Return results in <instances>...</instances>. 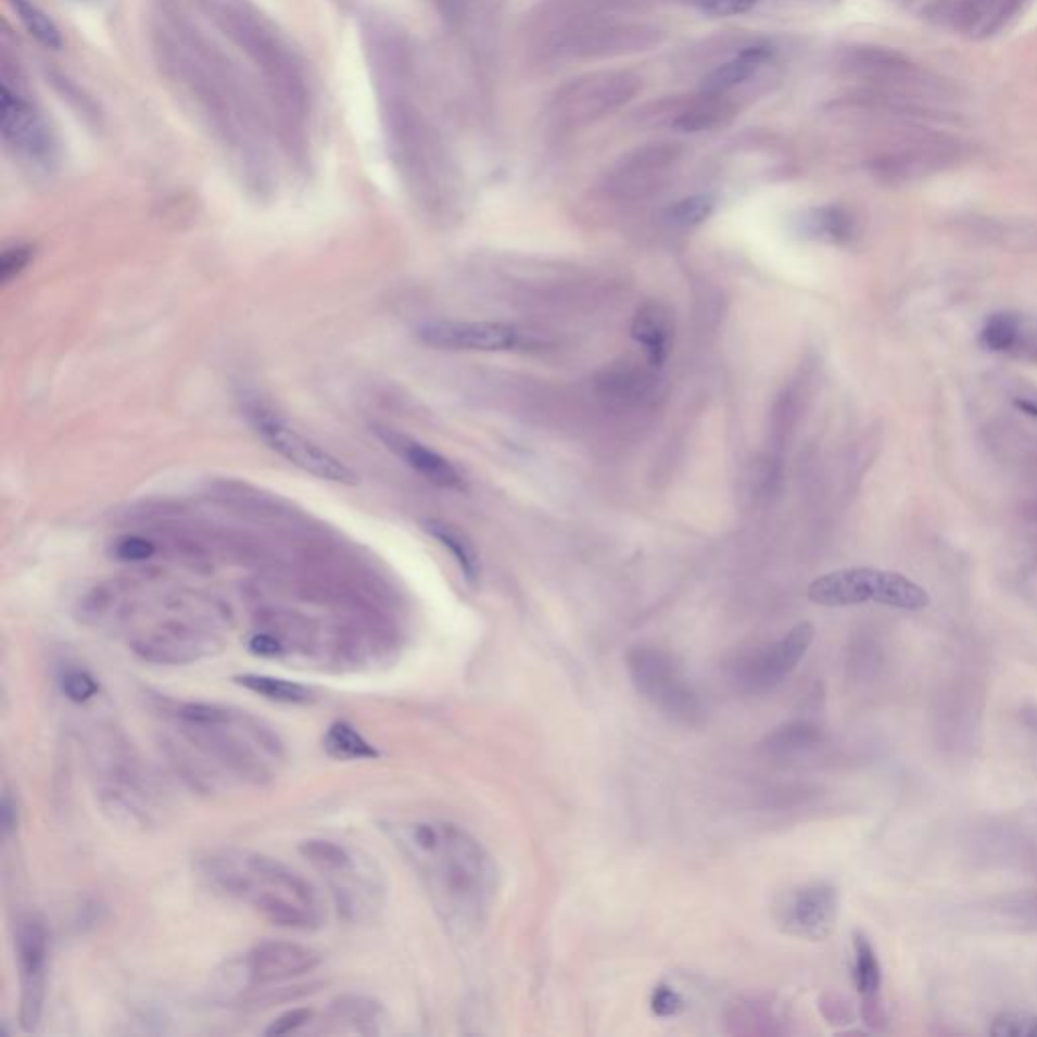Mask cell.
<instances>
[{
  "instance_id": "6da1fadb",
  "label": "cell",
  "mask_w": 1037,
  "mask_h": 1037,
  "mask_svg": "<svg viewBox=\"0 0 1037 1037\" xmlns=\"http://www.w3.org/2000/svg\"><path fill=\"white\" fill-rule=\"evenodd\" d=\"M383 829L452 933H479L496 896L495 861L481 842L448 821H402Z\"/></svg>"
},
{
  "instance_id": "7a4b0ae2",
  "label": "cell",
  "mask_w": 1037,
  "mask_h": 1037,
  "mask_svg": "<svg viewBox=\"0 0 1037 1037\" xmlns=\"http://www.w3.org/2000/svg\"><path fill=\"white\" fill-rule=\"evenodd\" d=\"M203 882L280 928L315 931L325 922L320 894L302 873L250 849H215L199 859Z\"/></svg>"
},
{
  "instance_id": "3957f363",
  "label": "cell",
  "mask_w": 1037,
  "mask_h": 1037,
  "mask_svg": "<svg viewBox=\"0 0 1037 1037\" xmlns=\"http://www.w3.org/2000/svg\"><path fill=\"white\" fill-rule=\"evenodd\" d=\"M165 713L195 753L243 781H268L284 760L278 734L248 711L187 701L173 704Z\"/></svg>"
},
{
  "instance_id": "277c9868",
  "label": "cell",
  "mask_w": 1037,
  "mask_h": 1037,
  "mask_svg": "<svg viewBox=\"0 0 1037 1037\" xmlns=\"http://www.w3.org/2000/svg\"><path fill=\"white\" fill-rule=\"evenodd\" d=\"M299 851L323 875L341 916L349 922L377 916L385 900V882L371 857L332 839H306Z\"/></svg>"
},
{
  "instance_id": "5b68a950",
  "label": "cell",
  "mask_w": 1037,
  "mask_h": 1037,
  "mask_svg": "<svg viewBox=\"0 0 1037 1037\" xmlns=\"http://www.w3.org/2000/svg\"><path fill=\"white\" fill-rule=\"evenodd\" d=\"M809 598L829 608L873 602L908 612L924 610L931 604L928 592L910 578L898 571L873 568H847L825 573L809 586Z\"/></svg>"
},
{
  "instance_id": "8992f818",
  "label": "cell",
  "mask_w": 1037,
  "mask_h": 1037,
  "mask_svg": "<svg viewBox=\"0 0 1037 1037\" xmlns=\"http://www.w3.org/2000/svg\"><path fill=\"white\" fill-rule=\"evenodd\" d=\"M320 952L284 940H264L250 948L243 957L227 962L219 971L217 989L226 997H240L243 992L256 991L268 985L313 973L320 964Z\"/></svg>"
},
{
  "instance_id": "52a82bcc",
  "label": "cell",
  "mask_w": 1037,
  "mask_h": 1037,
  "mask_svg": "<svg viewBox=\"0 0 1037 1037\" xmlns=\"http://www.w3.org/2000/svg\"><path fill=\"white\" fill-rule=\"evenodd\" d=\"M245 418L252 423L260 440L282 456L292 467L313 475L320 481L355 484L357 475L346 467L343 460L325 451L315 440L302 434L282 414L262 402H250L245 406Z\"/></svg>"
},
{
  "instance_id": "ba28073f",
  "label": "cell",
  "mask_w": 1037,
  "mask_h": 1037,
  "mask_svg": "<svg viewBox=\"0 0 1037 1037\" xmlns=\"http://www.w3.org/2000/svg\"><path fill=\"white\" fill-rule=\"evenodd\" d=\"M847 65L857 76L877 84L889 98H898L902 105H914L924 100H948L950 93V86L943 77L920 67L896 49L857 47Z\"/></svg>"
},
{
  "instance_id": "9c48e42d",
  "label": "cell",
  "mask_w": 1037,
  "mask_h": 1037,
  "mask_svg": "<svg viewBox=\"0 0 1037 1037\" xmlns=\"http://www.w3.org/2000/svg\"><path fill=\"white\" fill-rule=\"evenodd\" d=\"M636 692L676 722L693 723L701 716V704L676 662L661 648H632L627 657Z\"/></svg>"
},
{
  "instance_id": "30bf717a",
  "label": "cell",
  "mask_w": 1037,
  "mask_h": 1037,
  "mask_svg": "<svg viewBox=\"0 0 1037 1037\" xmlns=\"http://www.w3.org/2000/svg\"><path fill=\"white\" fill-rule=\"evenodd\" d=\"M16 961L21 978V1025L35 1032L43 1015L49 966V934L37 916L18 920L15 933Z\"/></svg>"
},
{
  "instance_id": "8fae6325",
  "label": "cell",
  "mask_w": 1037,
  "mask_h": 1037,
  "mask_svg": "<svg viewBox=\"0 0 1037 1037\" xmlns=\"http://www.w3.org/2000/svg\"><path fill=\"white\" fill-rule=\"evenodd\" d=\"M0 135L16 154L35 165L49 166L58 159V140L46 118L7 86L0 88Z\"/></svg>"
},
{
  "instance_id": "7c38bea8",
  "label": "cell",
  "mask_w": 1037,
  "mask_h": 1037,
  "mask_svg": "<svg viewBox=\"0 0 1037 1037\" xmlns=\"http://www.w3.org/2000/svg\"><path fill=\"white\" fill-rule=\"evenodd\" d=\"M837 889L829 884H809L788 891L776 903L774 918L782 933L805 940H825L837 926Z\"/></svg>"
},
{
  "instance_id": "4fadbf2b",
  "label": "cell",
  "mask_w": 1037,
  "mask_h": 1037,
  "mask_svg": "<svg viewBox=\"0 0 1037 1037\" xmlns=\"http://www.w3.org/2000/svg\"><path fill=\"white\" fill-rule=\"evenodd\" d=\"M814 629L811 622H800L779 643L756 653L737 667V681L748 692H768L782 683L784 676L797 669L812 645Z\"/></svg>"
},
{
  "instance_id": "5bb4252c",
  "label": "cell",
  "mask_w": 1037,
  "mask_h": 1037,
  "mask_svg": "<svg viewBox=\"0 0 1037 1037\" xmlns=\"http://www.w3.org/2000/svg\"><path fill=\"white\" fill-rule=\"evenodd\" d=\"M423 345L440 351H481L498 353L519 345V332L503 323H467V320H437L418 329Z\"/></svg>"
},
{
  "instance_id": "9a60e30c",
  "label": "cell",
  "mask_w": 1037,
  "mask_h": 1037,
  "mask_svg": "<svg viewBox=\"0 0 1037 1037\" xmlns=\"http://www.w3.org/2000/svg\"><path fill=\"white\" fill-rule=\"evenodd\" d=\"M377 437L385 444L388 451L393 452L404 465L416 470L426 481L448 489V491H465L467 482L465 477L458 472V468L452 465L448 458H444L437 451L428 448L414 438L406 437L402 432L379 428Z\"/></svg>"
},
{
  "instance_id": "2e32d148",
  "label": "cell",
  "mask_w": 1037,
  "mask_h": 1037,
  "mask_svg": "<svg viewBox=\"0 0 1037 1037\" xmlns=\"http://www.w3.org/2000/svg\"><path fill=\"white\" fill-rule=\"evenodd\" d=\"M1027 0H952L947 18L971 39H989L1020 15Z\"/></svg>"
},
{
  "instance_id": "e0dca14e",
  "label": "cell",
  "mask_w": 1037,
  "mask_h": 1037,
  "mask_svg": "<svg viewBox=\"0 0 1037 1037\" xmlns=\"http://www.w3.org/2000/svg\"><path fill=\"white\" fill-rule=\"evenodd\" d=\"M634 93V84L624 76L592 77L590 81L578 84L564 96L568 114L573 118H592L610 112L612 108L624 104Z\"/></svg>"
},
{
  "instance_id": "ac0fdd59",
  "label": "cell",
  "mask_w": 1037,
  "mask_h": 1037,
  "mask_svg": "<svg viewBox=\"0 0 1037 1037\" xmlns=\"http://www.w3.org/2000/svg\"><path fill=\"white\" fill-rule=\"evenodd\" d=\"M632 339L645 349L648 363L661 367L669 357L671 320L661 304L648 302L638 308L632 320Z\"/></svg>"
},
{
  "instance_id": "d6986e66",
  "label": "cell",
  "mask_w": 1037,
  "mask_h": 1037,
  "mask_svg": "<svg viewBox=\"0 0 1037 1037\" xmlns=\"http://www.w3.org/2000/svg\"><path fill=\"white\" fill-rule=\"evenodd\" d=\"M768 60H770L768 47H748L739 51L736 58L725 61L716 72H711L704 79V91L709 96H718L723 91L732 90L739 84H744L748 77H753Z\"/></svg>"
},
{
  "instance_id": "ffe728a7",
  "label": "cell",
  "mask_w": 1037,
  "mask_h": 1037,
  "mask_svg": "<svg viewBox=\"0 0 1037 1037\" xmlns=\"http://www.w3.org/2000/svg\"><path fill=\"white\" fill-rule=\"evenodd\" d=\"M238 685L245 687L248 692L257 693L270 701L286 704V706H304L315 699V692L306 685H301L296 681H288L280 676L256 675V673H245L233 679Z\"/></svg>"
},
{
  "instance_id": "44dd1931",
  "label": "cell",
  "mask_w": 1037,
  "mask_h": 1037,
  "mask_svg": "<svg viewBox=\"0 0 1037 1037\" xmlns=\"http://www.w3.org/2000/svg\"><path fill=\"white\" fill-rule=\"evenodd\" d=\"M332 1022L346 1027L349 1032L355 1034H377L381 1025V1015L383 1011L374 999L367 997H341L332 1003Z\"/></svg>"
},
{
  "instance_id": "7402d4cb",
  "label": "cell",
  "mask_w": 1037,
  "mask_h": 1037,
  "mask_svg": "<svg viewBox=\"0 0 1037 1037\" xmlns=\"http://www.w3.org/2000/svg\"><path fill=\"white\" fill-rule=\"evenodd\" d=\"M421 527L430 538H434L442 547L451 552L468 582H475L479 578V556L465 533L437 519H428L421 523Z\"/></svg>"
},
{
  "instance_id": "603a6c76",
  "label": "cell",
  "mask_w": 1037,
  "mask_h": 1037,
  "mask_svg": "<svg viewBox=\"0 0 1037 1037\" xmlns=\"http://www.w3.org/2000/svg\"><path fill=\"white\" fill-rule=\"evenodd\" d=\"M800 229L814 240L842 243L849 240L853 233V217L842 207H821L800 217Z\"/></svg>"
},
{
  "instance_id": "cb8c5ba5",
  "label": "cell",
  "mask_w": 1037,
  "mask_h": 1037,
  "mask_svg": "<svg viewBox=\"0 0 1037 1037\" xmlns=\"http://www.w3.org/2000/svg\"><path fill=\"white\" fill-rule=\"evenodd\" d=\"M323 744H325V753L329 754L332 760H341V762L374 760L379 756L374 744H369L351 723L346 722L332 723L327 730Z\"/></svg>"
},
{
  "instance_id": "d4e9b609",
  "label": "cell",
  "mask_w": 1037,
  "mask_h": 1037,
  "mask_svg": "<svg viewBox=\"0 0 1037 1037\" xmlns=\"http://www.w3.org/2000/svg\"><path fill=\"white\" fill-rule=\"evenodd\" d=\"M853 978L857 991L865 999L877 997L882 989V964L863 934H857L853 940Z\"/></svg>"
},
{
  "instance_id": "484cf974",
  "label": "cell",
  "mask_w": 1037,
  "mask_h": 1037,
  "mask_svg": "<svg viewBox=\"0 0 1037 1037\" xmlns=\"http://www.w3.org/2000/svg\"><path fill=\"white\" fill-rule=\"evenodd\" d=\"M9 2L33 39H37L47 49H55V51L63 47L61 30L43 9H39L30 0H9Z\"/></svg>"
},
{
  "instance_id": "4316f807",
  "label": "cell",
  "mask_w": 1037,
  "mask_h": 1037,
  "mask_svg": "<svg viewBox=\"0 0 1037 1037\" xmlns=\"http://www.w3.org/2000/svg\"><path fill=\"white\" fill-rule=\"evenodd\" d=\"M1022 337V320L1009 313H999L987 318L981 331V345L992 353H1009L1013 351Z\"/></svg>"
},
{
  "instance_id": "83f0119b",
  "label": "cell",
  "mask_w": 1037,
  "mask_h": 1037,
  "mask_svg": "<svg viewBox=\"0 0 1037 1037\" xmlns=\"http://www.w3.org/2000/svg\"><path fill=\"white\" fill-rule=\"evenodd\" d=\"M713 207L716 203L709 195L685 197L667 210V222L683 229L701 226L713 213Z\"/></svg>"
},
{
  "instance_id": "f1b7e54d",
  "label": "cell",
  "mask_w": 1037,
  "mask_h": 1037,
  "mask_svg": "<svg viewBox=\"0 0 1037 1037\" xmlns=\"http://www.w3.org/2000/svg\"><path fill=\"white\" fill-rule=\"evenodd\" d=\"M991 1034L997 1037H1037V1017L1027 1013H1001L992 1020Z\"/></svg>"
},
{
  "instance_id": "f546056e",
  "label": "cell",
  "mask_w": 1037,
  "mask_h": 1037,
  "mask_svg": "<svg viewBox=\"0 0 1037 1037\" xmlns=\"http://www.w3.org/2000/svg\"><path fill=\"white\" fill-rule=\"evenodd\" d=\"M61 690H63L67 699H72L76 704H86V701H90L91 697H96L100 687H98V681L88 671L72 669L61 679Z\"/></svg>"
},
{
  "instance_id": "4dcf8cb0",
  "label": "cell",
  "mask_w": 1037,
  "mask_h": 1037,
  "mask_svg": "<svg viewBox=\"0 0 1037 1037\" xmlns=\"http://www.w3.org/2000/svg\"><path fill=\"white\" fill-rule=\"evenodd\" d=\"M30 257H33L30 245L18 243L13 248H7L0 256V280H2V284H9L13 278L25 270L29 266Z\"/></svg>"
},
{
  "instance_id": "1f68e13d",
  "label": "cell",
  "mask_w": 1037,
  "mask_h": 1037,
  "mask_svg": "<svg viewBox=\"0 0 1037 1037\" xmlns=\"http://www.w3.org/2000/svg\"><path fill=\"white\" fill-rule=\"evenodd\" d=\"M156 552L154 543L144 540V538H138V535H128V538H122L118 540V543L114 545V554L122 561H147L151 559Z\"/></svg>"
},
{
  "instance_id": "d6a6232c",
  "label": "cell",
  "mask_w": 1037,
  "mask_h": 1037,
  "mask_svg": "<svg viewBox=\"0 0 1037 1037\" xmlns=\"http://www.w3.org/2000/svg\"><path fill=\"white\" fill-rule=\"evenodd\" d=\"M311 1020H313V1011H311V1009H292V1011H286L284 1015L276 1017V1020L266 1027L264 1034H266V1036H288V1034H296L304 1025H308Z\"/></svg>"
},
{
  "instance_id": "836d02e7",
  "label": "cell",
  "mask_w": 1037,
  "mask_h": 1037,
  "mask_svg": "<svg viewBox=\"0 0 1037 1037\" xmlns=\"http://www.w3.org/2000/svg\"><path fill=\"white\" fill-rule=\"evenodd\" d=\"M758 0H699V11L709 16H737L753 11Z\"/></svg>"
},
{
  "instance_id": "e575fe53",
  "label": "cell",
  "mask_w": 1037,
  "mask_h": 1037,
  "mask_svg": "<svg viewBox=\"0 0 1037 1037\" xmlns=\"http://www.w3.org/2000/svg\"><path fill=\"white\" fill-rule=\"evenodd\" d=\"M683 1008V999L679 992L673 991L671 987H659L653 992V1011L657 1015H676Z\"/></svg>"
},
{
  "instance_id": "d590c367",
  "label": "cell",
  "mask_w": 1037,
  "mask_h": 1037,
  "mask_svg": "<svg viewBox=\"0 0 1037 1037\" xmlns=\"http://www.w3.org/2000/svg\"><path fill=\"white\" fill-rule=\"evenodd\" d=\"M15 811H13V805H11V798L4 797L2 800V829L4 831H11L13 825H15Z\"/></svg>"
},
{
  "instance_id": "8d00e7d4",
  "label": "cell",
  "mask_w": 1037,
  "mask_h": 1037,
  "mask_svg": "<svg viewBox=\"0 0 1037 1037\" xmlns=\"http://www.w3.org/2000/svg\"><path fill=\"white\" fill-rule=\"evenodd\" d=\"M1015 406L1020 407L1022 412H1025L1027 416H1034V418H1037V404H1034V402H1025V400H1015Z\"/></svg>"
}]
</instances>
